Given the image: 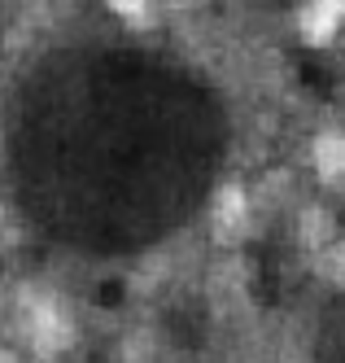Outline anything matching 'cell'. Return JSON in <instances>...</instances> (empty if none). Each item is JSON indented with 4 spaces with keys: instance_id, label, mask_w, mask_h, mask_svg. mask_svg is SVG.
I'll list each match as a JSON object with an SVG mask.
<instances>
[{
    "instance_id": "7a4b0ae2",
    "label": "cell",
    "mask_w": 345,
    "mask_h": 363,
    "mask_svg": "<svg viewBox=\"0 0 345 363\" xmlns=\"http://www.w3.org/2000/svg\"><path fill=\"white\" fill-rule=\"evenodd\" d=\"M319 363H345V311L336 306L332 320H328V333H324V350H319Z\"/></svg>"
},
{
    "instance_id": "6da1fadb",
    "label": "cell",
    "mask_w": 345,
    "mask_h": 363,
    "mask_svg": "<svg viewBox=\"0 0 345 363\" xmlns=\"http://www.w3.org/2000/svg\"><path fill=\"white\" fill-rule=\"evenodd\" d=\"M13 184L44 237L127 254L197 215L223 167L210 88L136 44L48 53L13 106Z\"/></svg>"
}]
</instances>
